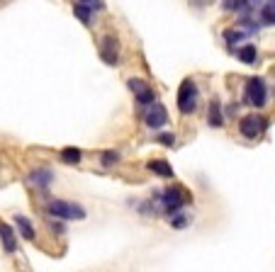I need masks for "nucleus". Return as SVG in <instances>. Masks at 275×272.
Here are the masks:
<instances>
[{"label":"nucleus","mask_w":275,"mask_h":272,"mask_svg":"<svg viewBox=\"0 0 275 272\" xmlns=\"http://www.w3.org/2000/svg\"><path fill=\"white\" fill-rule=\"evenodd\" d=\"M46 214L51 219H61V221H71V219H86V209L80 204L66 202V199H49L46 202Z\"/></svg>","instance_id":"f257e3e1"},{"label":"nucleus","mask_w":275,"mask_h":272,"mask_svg":"<svg viewBox=\"0 0 275 272\" xmlns=\"http://www.w3.org/2000/svg\"><path fill=\"white\" fill-rule=\"evenodd\" d=\"M176 102H178V109H180L183 114H190V112L198 109V85H195L193 78H185V80L180 83Z\"/></svg>","instance_id":"f03ea898"},{"label":"nucleus","mask_w":275,"mask_h":272,"mask_svg":"<svg viewBox=\"0 0 275 272\" xmlns=\"http://www.w3.org/2000/svg\"><path fill=\"white\" fill-rule=\"evenodd\" d=\"M268 100V87H265L263 78H251L246 87H243V105H253V107H263Z\"/></svg>","instance_id":"7ed1b4c3"},{"label":"nucleus","mask_w":275,"mask_h":272,"mask_svg":"<svg viewBox=\"0 0 275 272\" xmlns=\"http://www.w3.org/2000/svg\"><path fill=\"white\" fill-rule=\"evenodd\" d=\"M161 199V204H163V209L168 211V214H178V209H183L190 202V197L180 190V187H166L163 190V195L158 197Z\"/></svg>","instance_id":"20e7f679"},{"label":"nucleus","mask_w":275,"mask_h":272,"mask_svg":"<svg viewBox=\"0 0 275 272\" xmlns=\"http://www.w3.org/2000/svg\"><path fill=\"white\" fill-rule=\"evenodd\" d=\"M100 56L107 66H117L120 64V39L115 34H105L102 42H100Z\"/></svg>","instance_id":"39448f33"},{"label":"nucleus","mask_w":275,"mask_h":272,"mask_svg":"<svg viewBox=\"0 0 275 272\" xmlns=\"http://www.w3.org/2000/svg\"><path fill=\"white\" fill-rule=\"evenodd\" d=\"M268 127V122L263 119V117H258V114H246V117H241V122H239V131H241L243 139H256L261 131Z\"/></svg>","instance_id":"423d86ee"},{"label":"nucleus","mask_w":275,"mask_h":272,"mask_svg":"<svg viewBox=\"0 0 275 272\" xmlns=\"http://www.w3.org/2000/svg\"><path fill=\"white\" fill-rule=\"evenodd\" d=\"M144 122H146V127H151V129H161V127L168 124V112H166V107L161 102H154V105L149 107V112L144 114Z\"/></svg>","instance_id":"0eeeda50"},{"label":"nucleus","mask_w":275,"mask_h":272,"mask_svg":"<svg viewBox=\"0 0 275 272\" xmlns=\"http://www.w3.org/2000/svg\"><path fill=\"white\" fill-rule=\"evenodd\" d=\"M102 8H105V3H86V0H80V3H73V15H76L83 24H90L93 12L102 10Z\"/></svg>","instance_id":"6e6552de"},{"label":"nucleus","mask_w":275,"mask_h":272,"mask_svg":"<svg viewBox=\"0 0 275 272\" xmlns=\"http://www.w3.org/2000/svg\"><path fill=\"white\" fill-rule=\"evenodd\" d=\"M51 180H54L51 168H39V170L30 173V183H32V185H37L39 190H46V187L51 185Z\"/></svg>","instance_id":"1a4fd4ad"},{"label":"nucleus","mask_w":275,"mask_h":272,"mask_svg":"<svg viewBox=\"0 0 275 272\" xmlns=\"http://www.w3.org/2000/svg\"><path fill=\"white\" fill-rule=\"evenodd\" d=\"M0 240H3V248H5V253H15L17 251V240H15V231L5 224V221H0Z\"/></svg>","instance_id":"9d476101"},{"label":"nucleus","mask_w":275,"mask_h":272,"mask_svg":"<svg viewBox=\"0 0 275 272\" xmlns=\"http://www.w3.org/2000/svg\"><path fill=\"white\" fill-rule=\"evenodd\" d=\"M207 122H209V127H214V129H219V127H224V114H222V102H219V100H217V98H212V102H209Z\"/></svg>","instance_id":"9b49d317"},{"label":"nucleus","mask_w":275,"mask_h":272,"mask_svg":"<svg viewBox=\"0 0 275 272\" xmlns=\"http://www.w3.org/2000/svg\"><path fill=\"white\" fill-rule=\"evenodd\" d=\"M146 168H149L151 173L161 175V177H173V168H171L168 161H163V158H154V161H149Z\"/></svg>","instance_id":"f8f14e48"},{"label":"nucleus","mask_w":275,"mask_h":272,"mask_svg":"<svg viewBox=\"0 0 275 272\" xmlns=\"http://www.w3.org/2000/svg\"><path fill=\"white\" fill-rule=\"evenodd\" d=\"M59 158L66 165H78L83 161V151L76 148V146H66V148H61V156H59Z\"/></svg>","instance_id":"ddd939ff"},{"label":"nucleus","mask_w":275,"mask_h":272,"mask_svg":"<svg viewBox=\"0 0 275 272\" xmlns=\"http://www.w3.org/2000/svg\"><path fill=\"white\" fill-rule=\"evenodd\" d=\"M15 221H17V229H20V233H22L24 240H34V238H37L32 221H30L27 217H15Z\"/></svg>","instance_id":"4468645a"},{"label":"nucleus","mask_w":275,"mask_h":272,"mask_svg":"<svg viewBox=\"0 0 275 272\" xmlns=\"http://www.w3.org/2000/svg\"><path fill=\"white\" fill-rule=\"evenodd\" d=\"M236 54H239V58H241V64H249V66H251L253 61H256L258 51H256V46H253V44H243V46L239 49V51H236Z\"/></svg>","instance_id":"2eb2a0df"},{"label":"nucleus","mask_w":275,"mask_h":272,"mask_svg":"<svg viewBox=\"0 0 275 272\" xmlns=\"http://www.w3.org/2000/svg\"><path fill=\"white\" fill-rule=\"evenodd\" d=\"M261 22L263 24H275V0L273 3H263V8H261Z\"/></svg>","instance_id":"dca6fc26"},{"label":"nucleus","mask_w":275,"mask_h":272,"mask_svg":"<svg viewBox=\"0 0 275 272\" xmlns=\"http://www.w3.org/2000/svg\"><path fill=\"white\" fill-rule=\"evenodd\" d=\"M120 161V153L117 151H105V153H100V165L102 168H112V165Z\"/></svg>","instance_id":"f3484780"},{"label":"nucleus","mask_w":275,"mask_h":272,"mask_svg":"<svg viewBox=\"0 0 275 272\" xmlns=\"http://www.w3.org/2000/svg\"><path fill=\"white\" fill-rule=\"evenodd\" d=\"M127 85H129V90H132L136 98H139L142 93H146V90H149V85L144 83L142 78H129V80H127Z\"/></svg>","instance_id":"a211bd4d"},{"label":"nucleus","mask_w":275,"mask_h":272,"mask_svg":"<svg viewBox=\"0 0 275 272\" xmlns=\"http://www.w3.org/2000/svg\"><path fill=\"white\" fill-rule=\"evenodd\" d=\"M136 102H139V107H151V105L156 102V93L151 90V87H149L146 93H142V95L136 98Z\"/></svg>","instance_id":"6ab92c4d"},{"label":"nucleus","mask_w":275,"mask_h":272,"mask_svg":"<svg viewBox=\"0 0 275 272\" xmlns=\"http://www.w3.org/2000/svg\"><path fill=\"white\" fill-rule=\"evenodd\" d=\"M224 39H227V44H229V49H231V44L239 42V39H246V34L236 32V29H227V32H224Z\"/></svg>","instance_id":"aec40b11"},{"label":"nucleus","mask_w":275,"mask_h":272,"mask_svg":"<svg viewBox=\"0 0 275 272\" xmlns=\"http://www.w3.org/2000/svg\"><path fill=\"white\" fill-rule=\"evenodd\" d=\"M156 141L161 143V146H168L171 148V146H176V134H158Z\"/></svg>","instance_id":"412c9836"},{"label":"nucleus","mask_w":275,"mask_h":272,"mask_svg":"<svg viewBox=\"0 0 275 272\" xmlns=\"http://www.w3.org/2000/svg\"><path fill=\"white\" fill-rule=\"evenodd\" d=\"M171 226H173V229H185V226H187V217H185V214H173V219H171Z\"/></svg>","instance_id":"4be33fe9"},{"label":"nucleus","mask_w":275,"mask_h":272,"mask_svg":"<svg viewBox=\"0 0 275 272\" xmlns=\"http://www.w3.org/2000/svg\"><path fill=\"white\" fill-rule=\"evenodd\" d=\"M49 226H51V231H54V233H64V224H56V221H49Z\"/></svg>","instance_id":"5701e85b"}]
</instances>
